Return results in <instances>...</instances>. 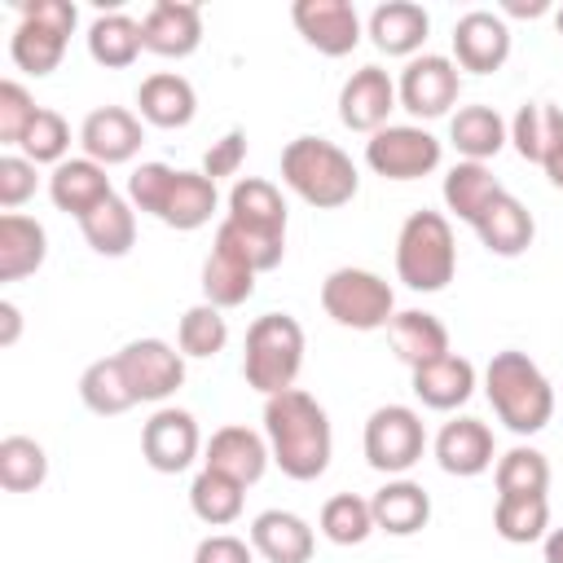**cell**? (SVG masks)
Returning a JSON list of instances; mask_svg holds the SVG:
<instances>
[{
    "instance_id": "obj_22",
    "label": "cell",
    "mask_w": 563,
    "mask_h": 563,
    "mask_svg": "<svg viewBox=\"0 0 563 563\" xmlns=\"http://www.w3.org/2000/svg\"><path fill=\"white\" fill-rule=\"evenodd\" d=\"M268 444L264 435H255L251 427H220L211 440H207V471H220L229 479H238L242 488L255 484L264 471H268Z\"/></svg>"
},
{
    "instance_id": "obj_40",
    "label": "cell",
    "mask_w": 563,
    "mask_h": 563,
    "mask_svg": "<svg viewBox=\"0 0 563 563\" xmlns=\"http://www.w3.org/2000/svg\"><path fill=\"white\" fill-rule=\"evenodd\" d=\"M48 475V453L31 435H4L0 440V484L9 493H35Z\"/></svg>"
},
{
    "instance_id": "obj_17",
    "label": "cell",
    "mask_w": 563,
    "mask_h": 563,
    "mask_svg": "<svg viewBox=\"0 0 563 563\" xmlns=\"http://www.w3.org/2000/svg\"><path fill=\"white\" fill-rule=\"evenodd\" d=\"M453 57L462 70H475V75L501 70V62L510 57V26L488 9L462 13L453 26Z\"/></svg>"
},
{
    "instance_id": "obj_49",
    "label": "cell",
    "mask_w": 563,
    "mask_h": 563,
    "mask_svg": "<svg viewBox=\"0 0 563 563\" xmlns=\"http://www.w3.org/2000/svg\"><path fill=\"white\" fill-rule=\"evenodd\" d=\"M18 334H22V312H18V303H0V347H13L18 343Z\"/></svg>"
},
{
    "instance_id": "obj_4",
    "label": "cell",
    "mask_w": 563,
    "mask_h": 563,
    "mask_svg": "<svg viewBox=\"0 0 563 563\" xmlns=\"http://www.w3.org/2000/svg\"><path fill=\"white\" fill-rule=\"evenodd\" d=\"M484 391L493 413L515 431V435H537L550 413H554V387L541 374V365L528 352H497L484 369Z\"/></svg>"
},
{
    "instance_id": "obj_36",
    "label": "cell",
    "mask_w": 563,
    "mask_h": 563,
    "mask_svg": "<svg viewBox=\"0 0 563 563\" xmlns=\"http://www.w3.org/2000/svg\"><path fill=\"white\" fill-rule=\"evenodd\" d=\"M79 400L101 413V418H114V413H128L136 405V391L123 374V361L119 356H106V361H92L84 374H79Z\"/></svg>"
},
{
    "instance_id": "obj_5",
    "label": "cell",
    "mask_w": 563,
    "mask_h": 563,
    "mask_svg": "<svg viewBox=\"0 0 563 563\" xmlns=\"http://www.w3.org/2000/svg\"><path fill=\"white\" fill-rule=\"evenodd\" d=\"M282 180L317 211L347 207L361 189L356 163L325 136H295L282 150Z\"/></svg>"
},
{
    "instance_id": "obj_25",
    "label": "cell",
    "mask_w": 563,
    "mask_h": 563,
    "mask_svg": "<svg viewBox=\"0 0 563 563\" xmlns=\"http://www.w3.org/2000/svg\"><path fill=\"white\" fill-rule=\"evenodd\" d=\"M427 31H431V18L413 0H387L369 13V40L387 57H413L427 44Z\"/></svg>"
},
{
    "instance_id": "obj_51",
    "label": "cell",
    "mask_w": 563,
    "mask_h": 563,
    "mask_svg": "<svg viewBox=\"0 0 563 563\" xmlns=\"http://www.w3.org/2000/svg\"><path fill=\"white\" fill-rule=\"evenodd\" d=\"M541 167H545L550 185H554V189H563V145H559V150H554V154H550V158H545Z\"/></svg>"
},
{
    "instance_id": "obj_52",
    "label": "cell",
    "mask_w": 563,
    "mask_h": 563,
    "mask_svg": "<svg viewBox=\"0 0 563 563\" xmlns=\"http://www.w3.org/2000/svg\"><path fill=\"white\" fill-rule=\"evenodd\" d=\"M545 563H563V528L545 532Z\"/></svg>"
},
{
    "instance_id": "obj_29",
    "label": "cell",
    "mask_w": 563,
    "mask_h": 563,
    "mask_svg": "<svg viewBox=\"0 0 563 563\" xmlns=\"http://www.w3.org/2000/svg\"><path fill=\"white\" fill-rule=\"evenodd\" d=\"M369 510H374V528L391 532V537H413L427 528L431 519V497L422 484L413 479H387L374 497H369Z\"/></svg>"
},
{
    "instance_id": "obj_16",
    "label": "cell",
    "mask_w": 563,
    "mask_h": 563,
    "mask_svg": "<svg viewBox=\"0 0 563 563\" xmlns=\"http://www.w3.org/2000/svg\"><path fill=\"white\" fill-rule=\"evenodd\" d=\"M396 110V84L383 66H361L339 88V119L352 132H378L387 128V114Z\"/></svg>"
},
{
    "instance_id": "obj_46",
    "label": "cell",
    "mask_w": 563,
    "mask_h": 563,
    "mask_svg": "<svg viewBox=\"0 0 563 563\" xmlns=\"http://www.w3.org/2000/svg\"><path fill=\"white\" fill-rule=\"evenodd\" d=\"M35 163L31 158H22V154H4L0 158V207L4 211H13V207H22L31 194H35Z\"/></svg>"
},
{
    "instance_id": "obj_37",
    "label": "cell",
    "mask_w": 563,
    "mask_h": 563,
    "mask_svg": "<svg viewBox=\"0 0 563 563\" xmlns=\"http://www.w3.org/2000/svg\"><path fill=\"white\" fill-rule=\"evenodd\" d=\"M440 194H444V207H449L457 220L475 224V220L484 216V207L501 194V185H497V176H493L484 163H457V167H449Z\"/></svg>"
},
{
    "instance_id": "obj_15",
    "label": "cell",
    "mask_w": 563,
    "mask_h": 563,
    "mask_svg": "<svg viewBox=\"0 0 563 563\" xmlns=\"http://www.w3.org/2000/svg\"><path fill=\"white\" fill-rule=\"evenodd\" d=\"M119 361L136 400H167L185 383V352H176L163 339H132L119 352Z\"/></svg>"
},
{
    "instance_id": "obj_43",
    "label": "cell",
    "mask_w": 563,
    "mask_h": 563,
    "mask_svg": "<svg viewBox=\"0 0 563 563\" xmlns=\"http://www.w3.org/2000/svg\"><path fill=\"white\" fill-rule=\"evenodd\" d=\"M176 343H180L185 356H216V352H224L229 325H224L220 308H211V303L185 308V317H180V325H176Z\"/></svg>"
},
{
    "instance_id": "obj_31",
    "label": "cell",
    "mask_w": 563,
    "mask_h": 563,
    "mask_svg": "<svg viewBox=\"0 0 563 563\" xmlns=\"http://www.w3.org/2000/svg\"><path fill=\"white\" fill-rule=\"evenodd\" d=\"M202 295H207L211 308H238V303H246L255 295V268L238 251L211 242V255L202 260Z\"/></svg>"
},
{
    "instance_id": "obj_14",
    "label": "cell",
    "mask_w": 563,
    "mask_h": 563,
    "mask_svg": "<svg viewBox=\"0 0 563 563\" xmlns=\"http://www.w3.org/2000/svg\"><path fill=\"white\" fill-rule=\"evenodd\" d=\"M295 31L325 57H347L361 44V18L347 0H295Z\"/></svg>"
},
{
    "instance_id": "obj_50",
    "label": "cell",
    "mask_w": 563,
    "mask_h": 563,
    "mask_svg": "<svg viewBox=\"0 0 563 563\" xmlns=\"http://www.w3.org/2000/svg\"><path fill=\"white\" fill-rule=\"evenodd\" d=\"M501 9L515 13V18H541L550 4H545V0H501Z\"/></svg>"
},
{
    "instance_id": "obj_47",
    "label": "cell",
    "mask_w": 563,
    "mask_h": 563,
    "mask_svg": "<svg viewBox=\"0 0 563 563\" xmlns=\"http://www.w3.org/2000/svg\"><path fill=\"white\" fill-rule=\"evenodd\" d=\"M242 158H246V132L233 128V132H224L220 141H211V150H207V158H202V176H211V180L238 176Z\"/></svg>"
},
{
    "instance_id": "obj_39",
    "label": "cell",
    "mask_w": 563,
    "mask_h": 563,
    "mask_svg": "<svg viewBox=\"0 0 563 563\" xmlns=\"http://www.w3.org/2000/svg\"><path fill=\"white\" fill-rule=\"evenodd\" d=\"M242 484L238 479H229V475H220V471H198L194 475V484H189V506H194V515L202 519V523H211V528H224V523H233L238 515H242Z\"/></svg>"
},
{
    "instance_id": "obj_8",
    "label": "cell",
    "mask_w": 563,
    "mask_h": 563,
    "mask_svg": "<svg viewBox=\"0 0 563 563\" xmlns=\"http://www.w3.org/2000/svg\"><path fill=\"white\" fill-rule=\"evenodd\" d=\"M22 9V22L9 40V53L18 62V70L26 75H53L62 66V53H66V40L79 22V9L70 0H18Z\"/></svg>"
},
{
    "instance_id": "obj_41",
    "label": "cell",
    "mask_w": 563,
    "mask_h": 563,
    "mask_svg": "<svg viewBox=\"0 0 563 563\" xmlns=\"http://www.w3.org/2000/svg\"><path fill=\"white\" fill-rule=\"evenodd\" d=\"M493 528H497V537L510 541V545L545 541V528H550V501H545V497H497Z\"/></svg>"
},
{
    "instance_id": "obj_18",
    "label": "cell",
    "mask_w": 563,
    "mask_h": 563,
    "mask_svg": "<svg viewBox=\"0 0 563 563\" xmlns=\"http://www.w3.org/2000/svg\"><path fill=\"white\" fill-rule=\"evenodd\" d=\"M145 132H141V119L123 106H97L84 123H79V145H84V158L101 163V167H114V163H128L136 150H141Z\"/></svg>"
},
{
    "instance_id": "obj_33",
    "label": "cell",
    "mask_w": 563,
    "mask_h": 563,
    "mask_svg": "<svg viewBox=\"0 0 563 563\" xmlns=\"http://www.w3.org/2000/svg\"><path fill=\"white\" fill-rule=\"evenodd\" d=\"M449 141L457 154H466V163H484L510 141V128L493 106H462L449 119Z\"/></svg>"
},
{
    "instance_id": "obj_9",
    "label": "cell",
    "mask_w": 563,
    "mask_h": 563,
    "mask_svg": "<svg viewBox=\"0 0 563 563\" xmlns=\"http://www.w3.org/2000/svg\"><path fill=\"white\" fill-rule=\"evenodd\" d=\"M321 308L334 325L347 330H383L396 317L391 286L369 268H334L321 282Z\"/></svg>"
},
{
    "instance_id": "obj_21",
    "label": "cell",
    "mask_w": 563,
    "mask_h": 563,
    "mask_svg": "<svg viewBox=\"0 0 563 563\" xmlns=\"http://www.w3.org/2000/svg\"><path fill=\"white\" fill-rule=\"evenodd\" d=\"M435 462L444 475H484L493 466V431L479 418H453L435 435Z\"/></svg>"
},
{
    "instance_id": "obj_24",
    "label": "cell",
    "mask_w": 563,
    "mask_h": 563,
    "mask_svg": "<svg viewBox=\"0 0 563 563\" xmlns=\"http://www.w3.org/2000/svg\"><path fill=\"white\" fill-rule=\"evenodd\" d=\"M251 545L268 563H308L317 537L295 510H260L251 519Z\"/></svg>"
},
{
    "instance_id": "obj_6",
    "label": "cell",
    "mask_w": 563,
    "mask_h": 563,
    "mask_svg": "<svg viewBox=\"0 0 563 563\" xmlns=\"http://www.w3.org/2000/svg\"><path fill=\"white\" fill-rule=\"evenodd\" d=\"M453 273H457L453 224L427 207L409 211L396 233V277L418 295H435L453 282Z\"/></svg>"
},
{
    "instance_id": "obj_32",
    "label": "cell",
    "mask_w": 563,
    "mask_h": 563,
    "mask_svg": "<svg viewBox=\"0 0 563 563\" xmlns=\"http://www.w3.org/2000/svg\"><path fill=\"white\" fill-rule=\"evenodd\" d=\"M510 141H515L519 158L545 163L563 145V110L550 101H523L510 119Z\"/></svg>"
},
{
    "instance_id": "obj_13",
    "label": "cell",
    "mask_w": 563,
    "mask_h": 563,
    "mask_svg": "<svg viewBox=\"0 0 563 563\" xmlns=\"http://www.w3.org/2000/svg\"><path fill=\"white\" fill-rule=\"evenodd\" d=\"M198 444H202V435H198V422H194L189 409L163 405V409H154V418L141 427V453H145V462H150L158 475H180V471L198 457Z\"/></svg>"
},
{
    "instance_id": "obj_38",
    "label": "cell",
    "mask_w": 563,
    "mask_h": 563,
    "mask_svg": "<svg viewBox=\"0 0 563 563\" xmlns=\"http://www.w3.org/2000/svg\"><path fill=\"white\" fill-rule=\"evenodd\" d=\"M497 497H545L550 488V462L545 453L528 449V444H515L497 457Z\"/></svg>"
},
{
    "instance_id": "obj_23",
    "label": "cell",
    "mask_w": 563,
    "mask_h": 563,
    "mask_svg": "<svg viewBox=\"0 0 563 563\" xmlns=\"http://www.w3.org/2000/svg\"><path fill=\"white\" fill-rule=\"evenodd\" d=\"M471 229H475V233H479V242H484L493 255H501V260L523 255V251L532 246V233H537L532 211H528L515 194H506V189L484 207V216H479Z\"/></svg>"
},
{
    "instance_id": "obj_42",
    "label": "cell",
    "mask_w": 563,
    "mask_h": 563,
    "mask_svg": "<svg viewBox=\"0 0 563 563\" xmlns=\"http://www.w3.org/2000/svg\"><path fill=\"white\" fill-rule=\"evenodd\" d=\"M374 532V510L356 493H334L321 506V537L334 545H361Z\"/></svg>"
},
{
    "instance_id": "obj_48",
    "label": "cell",
    "mask_w": 563,
    "mask_h": 563,
    "mask_svg": "<svg viewBox=\"0 0 563 563\" xmlns=\"http://www.w3.org/2000/svg\"><path fill=\"white\" fill-rule=\"evenodd\" d=\"M255 545H246L242 537H229V532H216V537H202L198 550H194V563H255L251 559Z\"/></svg>"
},
{
    "instance_id": "obj_19",
    "label": "cell",
    "mask_w": 563,
    "mask_h": 563,
    "mask_svg": "<svg viewBox=\"0 0 563 563\" xmlns=\"http://www.w3.org/2000/svg\"><path fill=\"white\" fill-rule=\"evenodd\" d=\"M141 35L158 57H189L202 44V9L194 0H154L141 18Z\"/></svg>"
},
{
    "instance_id": "obj_2",
    "label": "cell",
    "mask_w": 563,
    "mask_h": 563,
    "mask_svg": "<svg viewBox=\"0 0 563 563\" xmlns=\"http://www.w3.org/2000/svg\"><path fill=\"white\" fill-rule=\"evenodd\" d=\"M216 242L238 251L255 273H268L286 255V198L273 180L242 176L229 189V216L216 229Z\"/></svg>"
},
{
    "instance_id": "obj_10",
    "label": "cell",
    "mask_w": 563,
    "mask_h": 563,
    "mask_svg": "<svg viewBox=\"0 0 563 563\" xmlns=\"http://www.w3.org/2000/svg\"><path fill=\"white\" fill-rule=\"evenodd\" d=\"M427 449L422 418L409 405H383L365 422V462L383 475H405Z\"/></svg>"
},
{
    "instance_id": "obj_7",
    "label": "cell",
    "mask_w": 563,
    "mask_h": 563,
    "mask_svg": "<svg viewBox=\"0 0 563 563\" xmlns=\"http://www.w3.org/2000/svg\"><path fill=\"white\" fill-rule=\"evenodd\" d=\"M303 365V325L290 312H264L246 330V352H242V374L255 391L277 396L290 391Z\"/></svg>"
},
{
    "instance_id": "obj_30",
    "label": "cell",
    "mask_w": 563,
    "mask_h": 563,
    "mask_svg": "<svg viewBox=\"0 0 563 563\" xmlns=\"http://www.w3.org/2000/svg\"><path fill=\"white\" fill-rule=\"evenodd\" d=\"M409 374H413V396L427 409H457L475 391V365L457 352H449V356H440L422 369H409Z\"/></svg>"
},
{
    "instance_id": "obj_20",
    "label": "cell",
    "mask_w": 563,
    "mask_h": 563,
    "mask_svg": "<svg viewBox=\"0 0 563 563\" xmlns=\"http://www.w3.org/2000/svg\"><path fill=\"white\" fill-rule=\"evenodd\" d=\"M48 198H53L57 211L84 220L92 207H101L106 198H114V189H110V176H106L101 163H92V158H66L48 176Z\"/></svg>"
},
{
    "instance_id": "obj_53",
    "label": "cell",
    "mask_w": 563,
    "mask_h": 563,
    "mask_svg": "<svg viewBox=\"0 0 563 563\" xmlns=\"http://www.w3.org/2000/svg\"><path fill=\"white\" fill-rule=\"evenodd\" d=\"M554 26H559V35H563V9H559V13H554Z\"/></svg>"
},
{
    "instance_id": "obj_26",
    "label": "cell",
    "mask_w": 563,
    "mask_h": 563,
    "mask_svg": "<svg viewBox=\"0 0 563 563\" xmlns=\"http://www.w3.org/2000/svg\"><path fill=\"white\" fill-rule=\"evenodd\" d=\"M136 106H141V119L154 123V128H185L194 123L198 114V97H194V84L176 70H158V75H145L141 88H136Z\"/></svg>"
},
{
    "instance_id": "obj_35",
    "label": "cell",
    "mask_w": 563,
    "mask_h": 563,
    "mask_svg": "<svg viewBox=\"0 0 563 563\" xmlns=\"http://www.w3.org/2000/svg\"><path fill=\"white\" fill-rule=\"evenodd\" d=\"M141 48H145L141 22H132L128 13H101V18H92V26H88V53H92L97 66L123 70V66H132L141 57Z\"/></svg>"
},
{
    "instance_id": "obj_11",
    "label": "cell",
    "mask_w": 563,
    "mask_h": 563,
    "mask_svg": "<svg viewBox=\"0 0 563 563\" xmlns=\"http://www.w3.org/2000/svg\"><path fill=\"white\" fill-rule=\"evenodd\" d=\"M440 141L413 123H387L365 141V163L387 180H418L440 167Z\"/></svg>"
},
{
    "instance_id": "obj_45",
    "label": "cell",
    "mask_w": 563,
    "mask_h": 563,
    "mask_svg": "<svg viewBox=\"0 0 563 563\" xmlns=\"http://www.w3.org/2000/svg\"><path fill=\"white\" fill-rule=\"evenodd\" d=\"M35 114H40V106L31 101V92L18 79H4L0 84V141L18 145L26 136V128L35 123Z\"/></svg>"
},
{
    "instance_id": "obj_44",
    "label": "cell",
    "mask_w": 563,
    "mask_h": 563,
    "mask_svg": "<svg viewBox=\"0 0 563 563\" xmlns=\"http://www.w3.org/2000/svg\"><path fill=\"white\" fill-rule=\"evenodd\" d=\"M18 150H22V158H31V163H66V150H70V128H66V119L57 114V110H44L40 106V114H35V123L26 128V136L18 141Z\"/></svg>"
},
{
    "instance_id": "obj_27",
    "label": "cell",
    "mask_w": 563,
    "mask_h": 563,
    "mask_svg": "<svg viewBox=\"0 0 563 563\" xmlns=\"http://www.w3.org/2000/svg\"><path fill=\"white\" fill-rule=\"evenodd\" d=\"M387 339H391V352L409 365V369H422L440 356H449V330L440 317L422 312V308H405L391 317L387 325Z\"/></svg>"
},
{
    "instance_id": "obj_3",
    "label": "cell",
    "mask_w": 563,
    "mask_h": 563,
    "mask_svg": "<svg viewBox=\"0 0 563 563\" xmlns=\"http://www.w3.org/2000/svg\"><path fill=\"white\" fill-rule=\"evenodd\" d=\"M128 202L136 211H150L154 220H163L167 229H202L220 202L216 180L202 172H180L167 163H141L128 176Z\"/></svg>"
},
{
    "instance_id": "obj_12",
    "label": "cell",
    "mask_w": 563,
    "mask_h": 563,
    "mask_svg": "<svg viewBox=\"0 0 563 563\" xmlns=\"http://www.w3.org/2000/svg\"><path fill=\"white\" fill-rule=\"evenodd\" d=\"M457 92H462L457 62H449L440 53L409 57V66L400 70V84H396V101L413 119H440V114H449V106L457 101Z\"/></svg>"
},
{
    "instance_id": "obj_34",
    "label": "cell",
    "mask_w": 563,
    "mask_h": 563,
    "mask_svg": "<svg viewBox=\"0 0 563 563\" xmlns=\"http://www.w3.org/2000/svg\"><path fill=\"white\" fill-rule=\"evenodd\" d=\"M79 229H84V242H88L97 255L119 260V255H128L132 242H136V207L114 194V198H106L101 207H92V211L79 220Z\"/></svg>"
},
{
    "instance_id": "obj_28",
    "label": "cell",
    "mask_w": 563,
    "mask_h": 563,
    "mask_svg": "<svg viewBox=\"0 0 563 563\" xmlns=\"http://www.w3.org/2000/svg\"><path fill=\"white\" fill-rule=\"evenodd\" d=\"M48 255V233L40 220L22 211L0 216V282H22L31 277Z\"/></svg>"
},
{
    "instance_id": "obj_1",
    "label": "cell",
    "mask_w": 563,
    "mask_h": 563,
    "mask_svg": "<svg viewBox=\"0 0 563 563\" xmlns=\"http://www.w3.org/2000/svg\"><path fill=\"white\" fill-rule=\"evenodd\" d=\"M264 435H268V453L282 466V475L299 484L325 475L334 435H330L325 409L308 391L290 387V391L264 396Z\"/></svg>"
}]
</instances>
